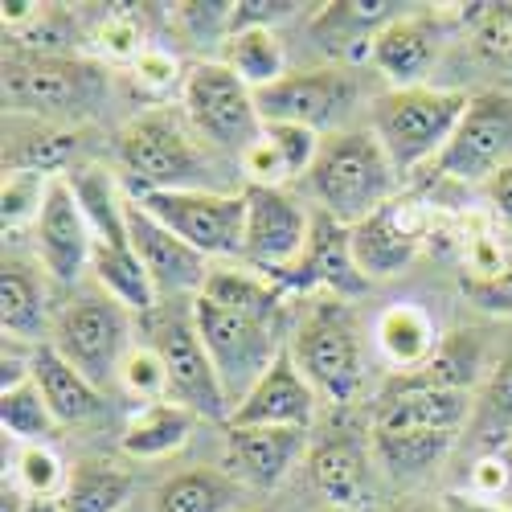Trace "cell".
<instances>
[{
    "mask_svg": "<svg viewBox=\"0 0 512 512\" xmlns=\"http://www.w3.org/2000/svg\"><path fill=\"white\" fill-rule=\"evenodd\" d=\"M398 168L386 156L381 140L369 132H336L320 144L316 164L308 168V189L320 201L324 213H332L336 222L357 226L381 205L398 201Z\"/></svg>",
    "mask_w": 512,
    "mask_h": 512,
    "instance_id": "cell-1",
    "label": "cell"
},
{
    "mask_svg": "<svg viewBox=\"0 0 512 512\" xmlns=\"http://www.w3.org/2000/svg\"><path fill=\"white\" fill-rule=\"evenodd\" d=\"M66 181H70L82 213H87V222H91V234H95V259H91L95 279L127 312H152L156 287L132 246V234H127V201H119L111 177L95 164H78L74 173H66Z\"/></svg>",
    "mask_w": 512,
    "mask_h": 512,
    "instance_id": "cell-2",
    "label": "cell"
},
{
    "mask_svg": "<svg viewBox=\"0 0 512 512\" xmlns=\"http://www.w3.org/2000/svg\"><path fill=\"white\" fill-rule=\"evenodd\" d=\"M189 115L173 107H156L136 115L132 123L119 127L115 136V156L123 173L132 177L136 193H185L201 189L209 160L193 140Z\"/></svg>",
    "mask_w": 512,
    "mask_h": 512,
    "instance_id": "cell-3",
    "label": "cell"
},
{
    "mask_svg": "<svg viewBox=\"0 0 512 512\" xmlns=\"http://www.w3.org/2000/svg\"><path fill=\"white\" fill-rule=\"evenodd\" d=\"M107 99L103 66L74 54H5V107L25 119H87Z\"/></svg>",
    "mask_w": 512,
    "mask_h": 512,
    "instance_id": "cell-4",
    "label": "cell"
},
{
    "mask_svg": "<svg viewBox=\"0 0 512 512\" xmlns=\"http://www.w3.org/2000/svg\"><path fill=\"white\" fill-rule=\"evenodd\" d=\"M467 103L472 99L463 91H435V87L386 91L369 107V132L381 140L386 156L394 160L398 177H406L414 168L439 160V152L455 136Z\"/></svg>",
    "mask_w": 512,
    "mask_h": 512,
    "instance_id": "cell-5",
    "label": "cell"
},
{
    "mask_svg": "<svg viewBox=\"0 0 512 512\" xmlns=\"http://www.w3.org/2000/svg\"><path fill=\"white\" fill-rule=\"evenodd\" d=\"M291 361L300 365V373L312 381V390L332 398V402H353L365 386V345H361V328L357 316L349 312L345 300H316L308 316L295 328Z\"/></svg>",
    "mask_w": 512,
    "mask_h": 512,
    "instance_id": "cell-6",
    "label": "cell"
},
{
    "mask_svg": "<svg viewBox=\"0 0 512 512\" xmlns=\"http://www.w3.org/2000/svg\"><path fill=\"white\" fill-rule=\"evenodd\" d=\"M193 324L201 332V345H205L213 369L222 377V390H226L230 406H238L254 386H259L263 373L287 349L279 340V324L230 312L222 304L205 300V295H197V304H193Z\"/></svg>",
    "mask_w": 512,
    "mask_h": 512,
    "instance_id": "cell-7",
    "label": "cell"
},
{
    "mask_svg": "<svg viewBox=\"0 0 512 512\" xmlns=\"http://www.w3.org/2000/svg\"><path fill=\"white\" fill-rule=\"evenodd\" d=\"M181 99L193 132L234 156H242L267 127L254 91L226 62H197L181 82Z\"/></svg>",
    "mask_w": 512,
    "mask_h": 512,
    "instance_id": "cell-8",
    "label": "cell"
},
{
    "mask_svg": "<svg viewBox=\"0 0 512 512\" xmlns=\"http://www.w3.org/2000/svg\"><path fill=\"white\" fill-rule=\"evenodd\" d=\"M132 336V324H127V308L115 300V295H78L74 304H66L54 320V340L50 345L87 377L95 386H107L111 377H119L123 357L132 353L127 345Z\"/></svg>",
    "mask_w": 512,
    "mask_h": 512,
    "instance_id": "cell-9",
    "label": "cell"
},
{
    "mask_svg": "<svg viewBox=\"0 0 512 512\" xmlns=\"http://www.w3.org/2000/svg\"><path fill=\"white\" fill-rule=\"evenodd\" d=\"M136 201L164 222L177 238H185L205 259H242L246 238V197L242 193H213V189H185V193H136Z\"/></svg>",
    "mask_w": 512,
    "mask_h": 512,
    "instance_id": "cell-10",
    "label": "cell"
},
{
    "mask_svg": "<svg viewBox=\"0 0 512 512\" xmlns=\"http://www.w3.org/2000/svg\"><path fill=\"white\" fill-rule=\"evenodd\" d=\"M508 164H512V95L508 91L472 95L451 144L435 160V173L459 185H488Z\"/></svg>",
    "mask_w": 512,
    "mask_h": 512,
    "instance_id": "cell-11",
    "label": "cell"
},
{
    "mask_svg": "<svg viewBox=\"0 0 512 512\" xmlns=\"http://www.w3.org/2000/svg\"><path fill=\"white\" fill-rule=\"evenodd\" d=\"M152 349L164 357L168 369V402H177L185 410H193L197 418H226L234 414L222 377L213 369L201 332L193 324V316H164L152 324Z\"/></svg>",
    "mask_w": 512,
    "mask_h": 512,
    "instance_id": "cell-12",
    "label": "cell"
},
{
    "mask_svg": "<svg viewBox=\"0 0 512 512\" xmlns=\"http://www.w3.org/2000/svg\"><path fill=\"white\" fill-rule=\"evenodd\" d=\"M246 238H242V263L267 279L291 271L308 250L312 213L295 205L283 189L246 185Z\"/></svg>",
    "mask_w": 512,
    "mask_h": 512,
    "instance_id": "cell-13",
    "label": "cell"
},
{
    "mask_svg": "<svg viewBox=\"0 0 512 512\" xmlns=\"http://www.w3.org/2000/svg\"><path fill=\"white\" fill-rule=\"evenodd\" d=\"M357 99L353 74L340 66H324V70H295L283 74L275 87L254 91L263 123H295L308 127V132H324L340 115H345Z\"/></svg>",
    "mask_w": 512,
    "mask_h": 512,
    "instance_id": "cell-14",
    "label": "cell"
},
{
    "mask_svg": "<svg viewBox=\"0 0 512 512\" xmlns=\"http://www.w3.org/2000/svg\"><path fill=\"white\" fill-rule=\"evenodd\" d=\"M275 283L283 291H300V295L324 287L328 295H336V300H357V295H365L369 279L357 267V254H353V226L336 222L332 213L316 209L308 250L300 254V263H295L291 271L275 275Z\"/></svg>",
    "mask_w": 512,
    "mask_h": 512,
    "instance_id": "cell-15",
    "label": "cell"
},
{
    "mask_svg": "<svg viewBox=\"0 0 512 512\" xmlns=\"http://www.w3.org/2000/svg\"><path fill=\"white\" fill-rule=\"evenodd\" d=\"M33 238H37V259L50 279L78 283V275L91 267L95 234H91V222H87V213H82L66 177L50 181L46 201H41V213L33 222Z\"/></svg>",
    "mask_w": 512,
    "mask_h": 512,
    "instance_id": "cell-16",
    "label": "cell"
},
{
    "mask_svg": "<svg viewBox=\"0 0 512 512\" xmlns=\"http://www.w3.org/2000/svg\"><path fill=\"white\" fill-rule=\"evenodd\" d=\"M127 234L140 254V263L156 287V295H181V291H205L213 267L201 250H193L185 238H177L164 222H156L152 213L127 197Z\"/></svg>",
    "mask_w": 512,
    "mask_h": 512,
    "instance_id": "cell-17",
    "label": "cell"
},
{
    "mask_svg": "<svg viewBox=\"0 0 512 512\" xmlns=\"http://www.w3.org/2000/svg\"><path fill=\"white\" fill-rule=\"evenodd\" d=\"M304 443L308 431H295V426H230L222 467L242 488L275 492L304 455Z\"/></svg>",
    "mask_w": 512,
    "mask_h": 512,
    "instance_id": "cell-18",
    "label": "cell"
},
{
    "mask_svg": "<svg viewBox=\"0 0 512 512\" xmlns=\"http://www.w3.org/2000/svg\"><path fill=\"white\" fill-rule=\"evenodd\" d=\"M82 148H87V127L46 123L13 115L5 123V173H33V177H66L74 173Z\"/></svg>",
    "mask_w": 512,
    "mask_h": 512,
    "instance_id": "cell-19",
    "label": "cell"
},
{
    "mask_svg": "<svg viewBox=\"0 0 512 512\" xmlns=\"http://www.w3.org/2000/svg\"><path fill=\"white\" fill-rule=\"evenodd\" d=\"M312 414H316L312 381L300 373V365L283 349L279 361L263 373L259 386L234 406L230 426H295V431H308Z\"/></svg>",
    "mask_w": 512,
    "mask_h": 512,
    "instance_id": "cell-20",
    "label": "cell"
},
{
    "mask_svg": "<svg viewBox=\"0 0 512 512\" xmlns=\"http://www.w3.org/2000/svg\"><path fill=\"white\" fill-rule=\"evenodd\" d=\"M418 246H422V218L410 201H390L373 218L353 226V254L365 279H390L406 271Z\"/></svg>",
    "mask_w": 512,
    "mask_h": 512,
    "instance_id": "cell-21",
    "label": "cell"
},
{
    "mask_svg": "<svg viewBox=\"0 0 512 512\" xmlns=\"http://www.w3.org/2000/svg\"><path fill=\"white\" fill-rule=\"evenodd\" d=\"M476 398L463 390H431V386H406L390 381L386 394L377 402L373 431H455L472 422Z\"/></svg>",
    "mask_w": 512,
    "mask_h": 512,
    "instance_id": "cell-22",
    "label": "cell"
},
{
    "mask_svg": "<svg viewBox=\"0 0 512 512\" xmlns=\"http://www.w3.org/2000/svg\"><path fill=\"white\" fill-rule=\"evenodd\" d=\"M308 476L332 508H365L373 500L369 451L353 431H332L316 439L308 451Z\"/></svg>",
    "mask_w": 512,
    "mask_h": 512,
    "instance_id": "cell-23",
    "label": "cell"
},
{
    "mask_svg": "<svg viewBox=\"0 0 512 512\" xmlns=\"http://www.w3.org/2000/svg\"><path fill=\"white\" fill-rule=\"evenodd\" d=\"M398 17H406L398 0H336L312 21V37L336 58H369L373 37Z\"/></svg>",
    "mask_w": 512,
    "mask_h": 512,
    "instance_id": "cell-24",
    "label": "cell"
},
{
    "mask_svg": "<svg viewBox=\"0 0 512 512\" xmlns=\"http://www.w3.org/2000/svg\"><path fill=\"white\" fill-rule=\"evenodd\" d=\"M435 54H439V33L431 17H398L369 46V62L394 82V91L418 87V78L431 70Z\"/></svg>",
    "mask_w": 512,
    "mask_h": 512,
    "instance_id": "cell-25",
    "label": "cell"
},
{
    "mask_svg": "<svg viewBox=\"0 0 512 512\" xmlns=\"http://www.w3.org/2000/svg\"><path fill=\"white\" fill-rule=\"evenodd\" d=\"M0 324L9 340H41V332L50 328L46 271L17 254H5L0 267Z\"/></svg>",
    "mask_w": 512,
    "mask_h": 512,
    "instance_id": "cell-26",
    "label": "cell"
},
{
    "mask_svg": "<svg viewBox=\"0 0 512 512\" xmlns=\"http://www.w3.org/2000/svg\"><path fill=\"white\" fill-rule=\"evenodd\" d=\"M33 381H37V390L46 394V402H50V410L58 414L62 426L87 422V418H95L99 406H103L95 381L82 377L54 345H37V349H33Z\"/></svg>",
    "mask_w": 512,
    "mask_h": 512,
    "instance_id": "cell-27",
    "label": "cell"
},
{
    "mask_svg": "<svg viewBox=\"0 0 512 512\" xmlns=\"http://www.w3.org/2000/svg\"><path fill=\"white\" fill-rule=\"evenodd\" d=\"M238 500L242 484L226 467H185L156 488L152 512H230Z\"/></svg>",
    "mask_w": 512,
    "mask_h": 512,
    "instance_id": "cell-28",
    "label": "cell"
},
{
    "mask_svg": "<svg viewBox=\"0 0 512 512\" xmlns=\"http://www.w3.org/2000/svg\"><path fill=\"white\" fill-rule=\"evenodd\" d=\"M484 377V345L480 332H451L439 340L435 357L422 369L398 373V381L406 386H431V390H463L472 394V386Z\"/></svg>",
    "mask_w": 512,
    "mask_h": 512,
    "instance_id": "cell-29",
    "label": "cell"
},
{
    "mask_svg": "<svg viewBox=\"0 0 512 512\" xmlns=\"http://www.w3.org/2000/svg\"><path fill=\"white\" fill-rule=\"evenodd\" d=\"M467 443L476 455H500L512 447V353L484 377L467 422Z\"/></svg>",
    "mask_w": 512,
    "mask_h": 512,
    "instance_id": "cell-30",
    "label": "cell"
},
{
    "mask_svg": "<svg viewBox=\"0 0 512 512\" xmlns=\"http://www.w3.org/2000/svg\"><path fill=\"white\" fill-rule=\"evenodd\" d=\"M136 480L127 467H115L107 459H82L70 467L66 492L58 496L62 512H119L132 496Z\"/></svg>",
    "mask_w": 512,
    "mask_h": 512,
    "instance_id": "cell-31",
    "label": "cell"
},
{
    "mask_svg": "<svg viewBox=\"0 0 512 512\" xmlns=\"http://www.w3.org/2000/svg\"><path fill=\"white\" fill-rule=\"evenodd\" d=\"M193 422L197 414L177 406V402H152L144 406L132 422H127V431L119 439V447L132 455V459H160V455H173L177 447H185V439L193 435Z\"/></svg>",
    "mask_w": 512,
    "mask_h": 512,
    "instance_id": "cell-32",
    "label": "cell"
},
{
    "mask_svg": "<svg viewBox=\"0 0 512 512\" xmlns=\"http://www.w3.org/2000/svg\"><path fill=\"white\" fill-rule=\"evenodd\" d=\"M377 345L398 369H422L439 349L435 320L414 304H394L377 316Z\"/></svg>",
    "mask_w": 512,
    "mask_h": 512,
    "instance_id": "cell-33",
    "label": "cell"
},
{
    "mask_svg": "<svg viewBox=\"0 0 512 512\" xmlns=\"http://www.w3.org/2000/svg\"><path fill=\"white\" fill-rule=\"evenodd\" d=\"M205 300L222 304L230 312H242V316H254V320H271V324H283V287L267 275H250L246 271H213L209 283H205Z\"/></svg>",
    "mask_w": 512,
    "mask_h": 512,
    "instance_id": "cell-34",
    "label": "cell"
},
{
    "mask_svg": "<svg viewBox=\"0 0 512 512\" xmlns=\"http://www.w3.org/2000/svg\"><path fill=\"white\" fill-rule=\"evenodd\" d=\"M455 431H373V451L394 476H426L451 451Z\"/></svg>",
    "mask_w": 512,
    "mask_h": 512,
    "instance_id": "cell-35",
    "label": "cell"
},
{
    "mask_svg": "<svg viewBox=\"0 0 512 512\" xmlns=\"http://www.w3.org/2000/svg\"><path fill=\"white\" fill-rule=\"evenodd\" d=\"M222 62L246 82L250 91L275 87V82L287 74L283 70V46L271 29H238L226 37L222 46Z\"/></svg>",
    "mask_w": 512,
    "mask_h": 512,
    "instance_id": "cell-36",
    "label": "cell"
},
{
    "mask_svg": "<svg viewBox=\"0 0 512 512\" xmlns=\"http://www.w3.org/2000/svg\"><path fill=\"white\" fill-rule=\"evenodd\" d=\"M0 426H5V435H13L17 443L25 447H41L46 439L58 435V414L50 410L46 394L37 390V381H21L13 390H0Z\"/></svg>",
    "mask_w": 512,
    "mask_h": 512,
    "instance_id": "cell-37",
    "label": "cell"
},
{
    "mask_svg": "<svg viewBox=\"0 0 512 512\" xmlns=\"http://www.w3.org/2000/svg\"><path fill=\"white\" fill-rule=\"evenodd\" d=\"M119 381H123V390L132 394V398H140V402H164L168 398V369H164V357L152 349V345H144V349H132L123 357V365H119Z\"/></svg>",
    "mask_w": 512,
    "mask_h": 512,
    "instance_id": "cell-38",
    "label": "cell"
},
{
    "mask_svg": "<svg viewBox=\"0 0 512 512\" xmlns=\"http://www.w3.org/2000/svg\"><path fill=\"white\" fill-rule=\"evenodd\" d=\"M54 177H33V173H5V189H0V213H5V234L21 230L29 218L37 222L41 201H46Z\"/></svg>",
    "mask_w": 512,
    "mask_h": 512,
    "instance_id": "cell-39",
    "label": "cell"
},
{
    "mask_svg": "<svg viewBox=\"0 0 512 512\" xmlns=\"http://www.w3.org/2000/svg\"><path fill=\"white\" fill-rule=\"evenodd\" d=\"M17 476H21V488L29 492V500H54L66 492V467L58 463L54 451L46 447H25L21 459H17Z\"/></svg>",
    "mask_w": 512,
    "mask_h": 512,
    "instance_id": "cell-40",
    "label": "cell"
},
{
    "mask_svg": "<svg viewBox=\"0 0 512 512\" xmlns=\"http://www.w3.org/2000/svg\"><path fill=\"white\" fill-rule=\"evenodd\" d=\"M476 50L492 66L512 70V5H480V13H476Z\"/></svg>",
    "mask_w": 512,
    "mask_h": 512,
    "instance_id": "cell-41",
    "label": "cell"
},
{
    "mask_svg": "<svg viewBox=\"0 0 512 512\" xmlns=\"http://www.w3.org/2000/svg\"><path fill=\"white\" fill-rule=\"evenodd\" d=\"M459 291L467 304H476L480 312H492V316H512V254L500 275L492 279H472V275H459Z\"/></svg>",
    "mask_w": 512,
    "mask_h": 512,
    "instance_id": "cell-42",
    "label": "cell"
},
{
    "mask_svg": "<svg viewBox=\"0 0 512 512\" xmlns=\"http://www.w3.org/2000/svg\"><path fill=\"white\" fill-rule=\"evenodd\" d=\"M300 9L304 5H295V0H242V5H234V13H230V33H238V29H271L275 21H287Z\"/></svg>",
    "mask_w": 512,
    "mask_h": 512,
    "instance_id": "cell-43",
    "label": "cell"
},
{
    "mask_svg": "<svg viewBox=\"0 0 512 512\" xmlns=\"http://www.w3.org/2000/svg\"><path fill=\"white\" fill-rule=\"evenodd\" d=\"M512 484V463L508 455H480L472 463V476H467V492L472 496H484V500H500Z\"/></svg>",
    "mask_w": 512,
    "mask_h": 512,
    "instance_id": "cell-44",
    "label": "cell"
},
{
    "mask_svg": "<svg viewBox=\"0 0 512 512\" xmlns=\"http://www.w3.org/2000/svg\"><path fill=\"white\" fill-rule=\"evenodd\" d=\"M177 70H181L177 58L164 54V50H144V54L132 62L136 82H140V87H148V91H156V95H164V91L177 87V78H181Z\"/></svg>",
    "mask_w": 512,
    "mask_h": 512,
    "instance_id": "cell-45",
    "label": "cell"
},
{
    "mask_svg": "<svg viewBox=\"0 0 512 512\" xmlns=\"http://www.w3.org/2000/svg\"><path fill=\"white\" fill-rule=\"evenodd\" d=\"M103 54H111V58H127V62H136L140 54H144V46H140V29L127 21V17H115V21H107L103 25Z\"/></svg>",
    "mask_w": 512,
    "mask_h": 512,
    "instance_id": "cell-46",
    "label": "cell"
},
{
    "mask_svg": "<svg viewBox=\"0 0 512 512\" xmlns=\"http://www.w3.org/2000/svg\"><path fill=\"white\" fill-rule=\"evenodd\" d=\"M484 197H488V205H492V213H496V222H500L504 230H512V164L500 168V173L484 185Z\"/></svg>",
    "mask_w": 512,
    "mask_h": 512,
    "instance_id": "cell-47",
    "label": "cell"
},
{
    "mask_svg": "<svg viewBox=\"0 0 512 512\" xmlns=\"http://www.w3.org/2000/svg\"><path fill=\"white\" fill-rule=\"evenodd\" d=\"M443 512H512V508L504 500H484V496H472V492H447Z\"/></svg>",
    "mask_w": 512,
    "mask_h": 512,
    "instance_id": "cell-48",
    "label": "cell"
},
{
    "mask_svg": "<svg viewBox=\"0 0 512 512\" xmlns=\"http://www.w3.org/2000/svg\"><path fill=\"white\" fill-rule=\"evenodd\" d=\"M25 508H29L25 492L21 488H9V480H5V488H0V512H25Z\"/></svg>",
    "mask_w": 512,
    "mask_h": 512,
    "instance_id": "cell-49",
    "label": "cell"
},
{
    "mask_svg": "<svg viewBox=\"0 0 512 512\" xmlns=\"http://www.w3.org/2000/svg\"><path fill=\"white\" fill-rule=\"evenodd\" d=\"M25 512H62V504L58 500H29Z\"/></svg>",
    "mask_w": 512,
    "mask_h": 512,
    "instance_id": "cell-50",
    "label": "cell"
},
{
    "mask_svg": "<svg viewBox=\"0 0 512 512\" xmlns=\"http://www.w3.org/2000/svg\"><path fill=\"white\" fill-rule=\"evenodd\" d=\"M386 512H443V504H439V508H426V504H394V508H386Z\"/></svg>",
    "mask_w": 512,
    "mask_h": 512,
    "instance_id": "cell-51",
    "label": "cell"
},
{
    "mask_svg": "<svg viewBox=\"0 0 512 512\" xmlns=\"http://www.w3.org/2000/svg\"><path fill=\"white\" fill-rule=\"evenodd\" d=\"M250 512H275V508H250Z\"/></svg>",
    "mask_w": 512,
    "mask_h": 512,
    "instance_id": "cell-52",
    "label": "cell"
}]
</instances>
